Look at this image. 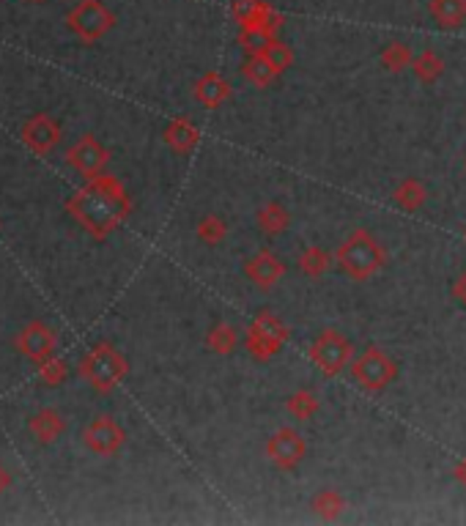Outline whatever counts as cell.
<instances>
[{
	"label": "cell",
	"instance_id": "obj_2",
	"mask_svg": "<svg viewBox=\"0 0 466 526\" xmlns=\"http://www.w3.org/2000/svg\"><path fill=\"white\" fill-rule=\"evenodd\" d=\"M286 340H288V326L272 310H260L244 335V346L258 362L272 359L286 346Z\"/></svg>",
	"mask_w": 466,
	"mask_h": 526
},
{
	"label": "cell",
	"instance_id": "obj_27",
	"mask_svg": "<svg viewBox=\"0 0 466 526\" xmlns=\"http://www.w3.org/2000/svg\"><path fill=\"white\" fill-rule=\"evenodd\" d=\"M452 477H455V483H458V485H463V488H466V458H461L458 464L452 467Z\"/></svg>",
	"mask_w": 466,
	"mask_h": 526
},
{
	"label": "cell",
	"instance_id": "obj_20",
	"mask_svg": "<svg viewBox=\"0 0 466 526\" xmlns=\"http://www.w3.org/2000/svg\"><path fill=\"white\" fill-rule=\"evenodd\" d=\"M379 60H381V66H384L387 72L397 75V72L409 69V66L415 63V55H412V47L407 41H392V44H387L381 50Z\"/></svg>",
	"mask_w": 466,
	"mask_h": 526
},
{
	"label": "cell",
	"instance_id": "obj_8",
	"mask_svg": "<svg viewBox=\"0 0 466 526\" xmlns=\"http://www.w3.org/2000/svg\"><path fill=\"white\" fill-rule=\"evenodd\" d=\"M72 28L86 41H94V39H99L102 33H107L113 28V14L99 4V0H83L72 14Z\"/></svg>",
	"mask_w": 466,
	"mask_h": 526
},
{
	"label": "cell",
	"instance_id": "obj_10",
	"mask_svg": "<svg viewBox=\"0 0 466 526\" xmlns=\"http://www.w3.org/2000/svg\"><path fill=\"white\" fill-rule=\"evenodd\" d=\"M195 99L204 107H223L231 99V83L220 75V72H206L201 80L195 83Z\"/></svg>",
	"mask_w": 466,
	"mask_h": 526
},
{
	"label": "cell",
	"instance_id": "obj_5",
	"mask_svg": "<svg viewBox=\"0 0 466 526\" xmlns=\"http://www.w3.org/2000/svg\"><path fill=\"white\" fill-rule=\"evenodd\" d=\"M307 455V441L294 428H280L266 439V458L272 460L278 469H297Z\"/></svg>",
	"mask_w": 466,
	"mask_h": 526
},
{
	"label": "cell",
	"instance_id": "obj_24",
	"mask_svg": "<svg viewBox=\"0 0 466 526\" xmlns=\"http://www.w3.org/2000/svg\"><path fill=\"white\" fill-rule=\"evenodd\" d=\"M195 233H197V239H201L204 244L217 247V244L228 236V225H225V220H223V217H217V214H206V217L197 220Z\"/></svg>",
	"mask_w": 466,
	"mask_h": 526
},
{
	"label": "cell",
	"instance_id": "obj_9",
	"mask_svg": "<svg viewBox=\"0 0 466 526\" xmlns=\"http://www.w3.org/2000/svg\"><path fill=\"white\" fill-rule=\"evenodd\" d=\"M286 267H283V260L272 252V249H258L247 263H244V275L250 283H255L258 288L263 291H270L280 283Z\"/></svg>",
	"mask_w": 466,
	"mask_h": 526
},
{
	"label": "cell",
	"instance_id": "obj_11",
	"mask_svg": "<svg viewBox=\"0 0 466 526\" xmlns=\"http://www.w3.org/2000/svg\"><path fill=\"white\" fill-rule=\"evenodd\" d=\"M86 441H88V447L94 449V452H102V455H113L121 444H123V431L113 422V420H107V417H99L91 428H88V433H86Z\"/></svg>",
	"mask_w": 466,
	"mask_h": 526
},
{
	"label": "cell",
	"instance_id": "obj_7",
	"mask_svg": "<svg viewBox=\"0 0 466 526\" xmlns=\"http://www.w3.org/2000/svg\"><path fill=\"white\" fill-rule=\"evenodd\" d=\"M126 373V362L121 359V354L110 346H99L88 362H86V376L99 386V389H113Z\"/></svg>",
	"mask_w": 466,
	"mask_h": 526
},
{
	"label": "cell",
	"instance_id": "obj_18",
	"mask_svg": "<svg viewBox=\"0 0 466 526\" xmlns=\"http://www.w3.org/2000/svg\"><path fill=\"white\" fill-rule=\"evenodd\" d=\"M286 409H288V414H291L294 420L307 422V420H313V417L318 414L321 401H318V394H315V392H310V389H297V392H291V394H288Z\"/></svg>",
	"mask_w": 466,
	"mask_h": 526
},
{
	"label": "cell",
	"instance_id": "obj_19",
	"mask_svg": "<svg viewBox=\"0 0 466 526\" xmlns=\"http://www.w3.org/2000/svg\"><path fill=\"white\" fill-rule=\"evenodd\" d=\"M329 269H332V255L324 247L310 244L307 249H302V255H299V272L305 277H321Z\"/></svg>",
	"mask_w": 466,
	"mask_h": 526
},
{
	"label": "cell",
	"instance_id": "obj_14",
	"mask_svg": "<svg viewBox=\"0 0 466 526\" xmlns=\"http://www.w3.org/2000/svg\"><path fill=\"white\" fill-rule=\"evenodd\" d=\"M288 225H291V214L280 201H270L266 206L258 209V228L266 236H280L288 231Z\"/></svg>",
	"mask_w": 466,
	"mask_h": 526
},
{
	"label": "cell",
	"instance_id": "obj_1",
	"mask_svg": "<svg viewBox=\"0 0 466 526\" xmlns=\"http://www.w3.org/2000/svg\"><path fill=\"white\" fill-rule=\"evenodd\" d=\"M335 260L343 275H349L352 280H370L373 275H379L387 267V252L381 247V241L368 233V231H354L335 252Z\"/></svg>",
	"mask_w": 466,
	"mask_h": 526
},
{
	"label": "cell",
	"instance_id": "obj_21",
	"mask_svg": "<svg viewBox=\"0 0 466 526\" xmlns=\"http://www.w3.org/2000/svg\"><path fill=\"white\" fill-rule=\"evenodd\" d=\"M412 72H415V77H417L420 83L431 86V83H436V80L444 75V60H442V55H436L434 50H423V52L415 58V63H412Z\"/></svg>",
	"mask_w": 466,
	"mask_h": 526
},
{
	"label": "cell",
	"instance_id": "obj_25",
	"mask_svg": "<svg viewBox=\"0 0 466 526\" xmlns=\"http://www.w3.org/2000/svg\"><path fill=\"white\" fill-rule=\"evenodd\" d=\"M263 58L272 63V69L278 72V75H283L288 66L294 63V52H291V47L288 44H283L280 39H275L270 47L263 50Z\"/></svg>",
	"mask_w": 466,
	"mask_h": 526
},
{
	"label": "cell",
	"instance_id": "obj_22",
	"mask_svg": "<svg viewBox=\"0 0 466 526\" xmlns=\"http://www.w3.org/2000/svg\"><path fill=\"white\" fill-rule=\"evenodd\" d=\"M206 346L217 357H231L236 351V346H239V332L231 323H217V326H212V332L206 335Z\"/></svg>",
	"mask_w": 466,
	"mask_h": 526
},
{
	"label": "cell",
	"instance_id": "obj_29",
	"mask_svg": "<svg viewBox=\"0 0 466 526\" xmlns=\"http://www.w3.org/2000/svg\"><path fill=\"white\" fill-rule=\"evenodd\" d=\"M463 239H466V231H463Z\"/></svg>",
	"mask_w": 466,
	"mask_h": 526
},
{
	"label": "cell",
	"instance_id": "obj_13",
	"mask_svg": "<svg viewBox=\"0 0 466 526\" xmlns=\"http://www.w3.org/2000/svg\"><path fill=\"white\" fill-rule=\"evenodd\" d=\"M428 12L439 28H461L466 23V0H428Z\"/></svg>",
	"mask_w": 466,
	"mask_h": 526
},
{
	"label": "cell",
	"instance_id": "obj_26",
	"mask_svg": "<svg viewBox=\"0 0 466 526\" xmlns=\"http://www.w3.org/2000/svg\"><path fill=\"white\" fill-rule=\"evenodd\" d=\"M452 294H455V299L466 307V269L461 272V277L455 280V288H452Z\"/></svg>",
	"mask_w": 466,
	"mask_h": 526
},
{
	"label": "cell",
	"instance_id": "obj_12",
	"mask_svg": "<svg viewBox=\"0 0 466 526\" xmlns=\"http://www.w3.org/2000/svg\"><path fill=\"white\" fill-rule=\"evenodd\" d=\"M197 138H201V132L197 126L189 121V118H176L170 121V126L165 129V143L176 151V154H187L197 146Z\"/></svg>",
	"mask_w": 466,
	"mask_h": 526
},
{
	"label": "cell",
	"instance_id": "obj_4",
	"mask_svg": "<svg viewBox=\"0 0 466 526\" xmlns=\"http://www.w3.org/2000/svg\"><path fill=\"white\" fill-rule=\"evenodd\" d=\"M352 378L368 392H381L397 378V365L392 362V357L387 351L368 349L365 354H360L352 362Z\"/></svg>",
	"mask_w": 466,
	"mask_h": 526
},
{
	"label": "cell",
	"instance_id": "obj_16",
	"mask_svg": "<svg viewBox=\"0 0 466 526\" xmlns=\"http://www.w3.org/2000/svg\"><path fill=\"white\" fill-rule=\"evenodd\" d=\"M242 77L258 88H266V86H272L280 75L272 69V63L263 58V52H255V55H247V60L242 63Z\"/></svg>",
	"mask_w": 466,
	"mask_h": 526
},
{
	"label": "cell",
	"instance_id": "obj_23",
	"mask_svg": "<svg viewBox=\"0 0 466 526\" xmlns=\"http://www.w3.org/2000/svg\"><path fill=\"white\" fill-rule=\"evenodd\" d=\"M72 159H75V165H78L80 170H86V173H96V170L105 165L107 154H105V149H102V146H96V143L88 138V141H83V143L75 149Z\"/></svg>",
	"mask_w": 466,
	"mask_h": 526
},
{
	"label": "cell",
	"instance_id": "obj_28",
	"mask_svg": "<svg viewBox=\"0 0 466 526\" xmlns=\"http://www.w3.org/2000/svg\"><path fill=\"white\" fill-rule=\"evenodd\" d=\"M463 170H466V159H463Z\"/></svg>",
	"mask_w": 466,
	"mask_h": 526
},
{
	"label": "cell",
	"instance_id": "obj_3",
	"mask_svg": "<svg viewBox=\"0 0 466 526\" xmlns=\"http://www.w3.org/2000/svg\"><path fill=\"white\" fill-rule=\"evenodd\" d=\"M354 357V346L338 329H324L310 346V359L324 376H338Z\"/></svg>",
	"mask_w": 466,
	"mask_h": 526
},
{
	"label": "cell",
	"instance_id": "obj_6",
	"mask_svg": "<svg viewBox=\"0 0 466 526\" xmlns=\"http://www.w3.org/2000/svg\"><path fill=\"white\" fill-rule=\"evenodd\" d=\"M233 17L239 23L242 31H258L278 39L280 28H283V17L272 12L270 4L263 0H236L233 4Z\"/></svg>",
	"mask_w": 466,
	"mask_h": 526
},
{
	"label": "cell",
	"instance_id": "obj_17",
	"mask_svg": "<svg viewBox=\"0 0 466 526\" xmlns=\"http://www.w3.org/2000/svg\"><path fill=\"white\" fill-rule=\"evenodd\" d=\"M310 507H313V512H315L321 521H335V518L343 515L346 499H343L341 491H335V488H321V491L310 499Z\"/></svg>",
	"mask_w": 466,
	"mask_h": 526
},
{
	"label": "cell",
	"instance_id": "obj_15",
	"mask_svg": "<svg viewBox=\"0 0 466 526\" xmlns=\"http://www.w3.org/2000/svg\"><path fill=\"white\" fill-rule=\"evenodd\" d=\"M425 186L420 184V178H404L401 184L395 186V192H392V201H395V206L397 209H404V212H420L423 209V204H425Z\"/></svg>",
	"mask_w": 466,
	"mask_h": 526
}]
</instances>
